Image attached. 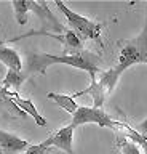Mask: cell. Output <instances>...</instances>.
<instances>
[{
    "label": "cell",
    "mask_w": 147,
    "mask_h": 154,
    "mask_svg": "<svg viewBox=\"0 0 147 154\" xmlns=\"http://www.w3.org/2000/svg\"><path fill=\"white\" fill-rule=\"evenodd\" d=\"M53 64H67L77 67L80 71L88 72V75H98L101 69V58L88 50L77 53H66V55H50V53H32L27 58V74H45V71Z\"/></svg>",
    "instance_id": "6da1fadb"
},
{
    "label": "cell",
    "mask_w": 147,
    "mask_h": 154,
    "mask_svg": "<svg viewBox=\"0 0 147 154\" xmlns=\"http://www.w3.org/2000/svg\"><path fill=\"white\" fill-rule=\"evenodd\" d=\"M147 61V14H146V23L142 26V31L139 35L128 40L120 50V56H118V64L123 69L139 64V63Z\"/></svg>",
    "instance_id": "7a4b0ae2"
},
{
    "label": "cell",
    "mask_w": 147,
    "mask_h": 154,
    "mask_svg": "<svg viewBox=\"0 0 147 154\" xmlns=\"http://www.w3.org/2000/svg\"><path fill=\"white\" fill-rule=\"evenodd\" d=\"M54 7L67 18L70 29H72L74 32H77L83 40L85 38H90V40H99V38H101L102 24L94 23L91 19H88V18L82 16V14L72 11L64 2H54Z\"/></svg>",
    "instance_id": "3957f363"
},
{
    "label": "cell",
    "mask_w": 147,
    "mask_h": 154,
    "mask_svg": "<svg viewBox=\"0 0 147 154\" xmlns=\"http://www.w3.org/2000/svg\"><path fill=\"white\" fill-rule=\"evenodd\" d=\"M70 124L74 127H80V125H87V124H96L104 128L125 127V122H117L104 109H98V108H93V106L91 108H88V106H78V109L72 116V122Z\"/></svg>",
    "instance_id": "277c9868"
},
{
    "label": "cell",
    "mask_w": 147,
    "mask_h": 154,
    "mask_svg": "<svg viewBox=\"0 0 147 154\" xmlns=\"http://www.w3.org/2000/svg\"><path fill=\"white\" fill-rule=\"evenodd\" d=\"M74 130H75V127L72 124H69V125H66V127L53 132L43 143L50 148L61 149V151H64L66 154H74V148H72V144H74Z\"/></svg>",
    "instance_id": "5b68a950"
},
{
    "label": "cell",
    "mask_w": 147,
    "mask_h": 154,
    "mask_svg": "<svg viewBox=\"0 0 147 154\" xmlns=\"http://www.w3.org/2000/svg\"><path fill=\"white\" fill-rule=\"evenodd\" d=\"M31 141L19 138L15 133L5 132V130H0V148L5 154H21L26 152V149L31 146Z\"/></svg>",
    "instance_id": "8992f818"
},
{
    "label": "cell",
    "mask_w": 147,
    "mask_h": 154,
    "mask_svg": "<svg viewBox=\"0 0 147 154\" xmlns=\"http://www.w3.org/2000/svg\"><path fill=\"white\" fill-rule=\"evenodd\" d=\"M39 34H43V35H51L54 38H58L59 42L64 43V48L66 51H70V53H77V51H82L85 50L83 48V38L78 35L77 32H74L70 27H64L61 34H50V32H35V35Z\"/></svg>",
    "instance_id": "52a82bcc"
},
{
    "label": "cell",
    "mask_w": 147,
    "mask_h": 154,
    "mask_svg": "<svg viewBox=\"0 0 147 154\" xmlns=\"http://www.w3.org/2000/svg\"><path fill=\"white\" fill-rule=\"evenodd\" d=\"M8 95H10V98L13 100V103L19 108L21 112L31 116V117L35 120L37 125H40V127H46V125H48V124H46V120H45V117L39 112V109L35 108L34 101H31L29 98H22L21 95L16 93V91H10V90H8Z\"/></svg>",
    "instance_id": "ba28073f"
},
{
    "label": "cell",
    "mask_w": 147,
    "mask_h": 154,
    "mask_svg": "<svg viewBox=\"0 0 147 154\" xmlns=\"http://www.w3.org/2000/svg\"><path fill=\"white\" fill-rule=\"evenodd\" d=\"M83 95H90V96H91V100H93V108L102 109V104H104V101H106L107 91H106V88L101 85V82L96 79V75H90V85H88L85 90L74 93L72 96H74V98H77V96H83Z\"/></svg>",
    "instance_id": "9c48e42d"
},
{
    "label": "cell",
    "mask_w": 147,
    "mask_h": 154,
    "mask_svg": "<svg viewBox=\"0 0 147 154\" xmlns=\"http://www.w3.org/2000/svg\"><path fill=\"white\" fill-rule=\"evenodd\" d=\"M0 61L11 71H22V60L18 50L7 45V42H0Z\"/></svg>",
    "instance_id": "30bf717a"
},
{
    "label": "cell",
    "mask_w": 147,
    "mask_h": 154,
    "mask_svg": "<svg viewBox=\"0 0 147 154\" xmlns=\"http://www.w3.org/2000/svg\"><path fill=\"white\" fill-rule=\"evenodd\" d=\"M123 72H125V69H123L120 64H117V66H112L110 69H107V71H101L96 75V79L101 82V85L106 88L107 95H109L113 91V88H115L117 82H118V79H120V75Z\"/></svg>",
    "instance_id": "8fae6325"
},
{
    "label": "cell",
    "mask_w": 147,
    "mask_h": 154,
    "mask_svg": "<svg viewBox=\"0 0 147 154\" xmlns=\"http://www.w3.org/2000/svg\"><path fill=\"white\" fill-rule=\"evenodd\" d=\"M0 114L5 116V117H19V116H22L19 108L10 98L8 90L2 85H0Z\"/></svg>",
    "instance_id": "7c38bea8"
},
{
    "label": "cell",
    "mask_w": 147,
    "mask_h": 154,
    "mask_svg": "<svg viewBox=\"0 0 147 154\" xmlns=\"http://www.w3.org/2000/svg\"><path fill=\"white\" fill-rule=\"evenodd\" d=\"M26 77H27V72H24V71H11V69H8L0 85L5 87L7 90L16 91L18 93V90H19L22 87V84L26 82Z\"/></svg>",
    "instance_id": "4fadbf2b"
},
{
    "label": "cell",
    "mask_w": 147,
    "mask_h": 154,
    "mask_svg": "<svg viewBox=\"0 0 147 154\" xmlns=\"http://www.w3.org/2000/svg\"><path fill=\"white\" fill-rule=\"evenodd\" d=\"M46 98L53 100L56 104L59 106L61 109H64L66 112L69 114H75V111L78 109V104L75 103V98L72 95H64V93H54V91H51V93L46 95Z\"/></svg>",
    "instance_id": "5bb4252c"
},
{
    "label": "cell",
    "mask_w": 147,
    "mask_h": 154,
    "mask_svg": "<svg viewBox=\"0 0 147 154\" xmlns=\"http://www.w3.org/2000/svg\"><path fill=\"white\" fill-rule=\"evenodd\" d=\"M11 7L15 10V18L19 26H24L29 18V11H32V0H13Z\"/></svg>",
    "instance_id": "9a60e30c"
},
{
    "label": "cell",
    "mask_w": 147,
    "mask_h": 154,
    "mask_svg": "<svg viewBox=\"0 0 147 154\" xmlns=\"http://www.w3.org/2000/svg\"><path fill=\"white\" fill-rule=\"evenodd\" d=\"M118 148H120L122 154H144L142 152V149L137 146L136 143L130 141V140H120L118 141Z\"/></svg>",
    "instance_id": "2e32d148"
},
{
    "label": "cell",
    "mask_w": 147,
    "mask_h": 154,
    "mask_svg": "<svg viewBox=\"0 0 147 154\" xmlns=\"http://www.w3.org/2000/svg\"><path fill=\"white\" fill-rule=\"evenodd\" d=\"M125 128H128V133H126V140H130V141H136L137 146L142 148V152L147 154V138L141 137V135H137L134 130H133V127H128V125L125 124Z\"/></svg>",
    "instance_id": "e0dca14e"
},
{
    "label": "cell",
    "mask_w": 147,
    "mask_h": 154,
    "mask_svg": "<svg viewBox=\"0 0 147 154\" xmlns=\"http://www.w3.org/2000/svg\"><path fill=\"white\" fill-rule=\"evenodd\" d=\"M51 151H53V148L46 146V144L42 141V143L31 144V146L26 149L24 154H51Z\"/></svg>",
    "instance_id": "ac0fdd59"
},
{
    "label": "cell",
    "mask_w": 147,
    "mask_h": 154,
    "mask_svg": "<svg viewBox=\"0 0 147 154\" xmlns=\"http://www.w3.org/2000/svg\"><path fill=\"white\" fill-rule=\"evenodd\" d=\"M133 130H134L137 135H141V137L147 138V119H144L141 124H137V127H134Z\"/></svg>",
    "instance_id": "d6986e66"
},
{
    "label": "cell",
    "mask_w": 147,
    "mask_h": 154,
    "mask_svg": "<svg viewBox=\"0 0 147 154\" xmlns=\"http://www.w3.org/2000/svg\"><path fill=\"white\" fill-rule=\"evenodd\" d=\"M0 154H5V152H3V151H2V148H0Z\"/></svg>",
    "instance_id": "ffe728a7"
},
{
    "label": "cell",
    "mask_w": 147,
    "mask_h": 154,
    "mask_svg": "<svg viewBox=\"0 0 147 154\" xmlns=\"http://www.w3.org/2000/svg\"><path fill=\"white\" fill-rule=\"evenodd\" d=\"M146 64H147V61H146Z\"/></svg>",
    "instance_id": "44dd1931"
}]
</instances>
